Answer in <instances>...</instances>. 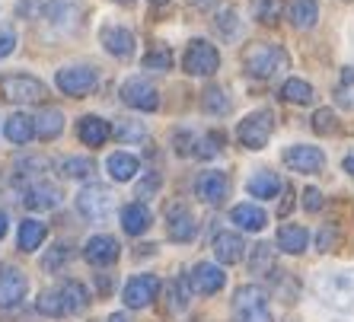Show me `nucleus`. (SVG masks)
Returning <instances> with one entry per match:
<instances>
[{
    "instance_id": "43",
    "label": "nucleus",
    "mask_w": 354,
    "mask_h": 322,
    "mask_svg": "<svg viewBox=\"0 0 354 322\" xmlns=\"http://www.w3.org/2000/svg\"><path fill=\"white\" fill-rule=\"evenodd\" d=\"M338 115L332 112V108H316L313 112V131L316 134H338Z\"/></svg>"
},
{
    "instance_id": "30",
    "label": "nucleus",
    "mask_w": 354,
    "mask_h": 322,
    "mask_svg": "<svg viewBox=\"0 0 354 322\" xmlns=\"http://www.w3.org/2000/svg\"><path fill=\"white\" fill-rule=\"evenodd\" d=\"M64 131V112L61 108H45L39 118H35V138L39 141H55Z\"/></svg>"
},
{
    "instance_id": "37",
    "label": "nucleus",
    "mask_w": 354,
    "mask_h": 322,
    "mask_svg": "<svg viewBox=\"0 0 354 322\" xmlns=\"http://www.w3.org/2000/svg\"><path fill=\"white\" fill-rule=\"evenodd\" d=\"M214 29H217V35H221V39H236V35H239V13L233 7L217 10Z\"/></svg>"
},
{
    "instance_id": "38",
    "label": "nucleus",
    "mask_w": 354,
    "mask_h": 322,
    "mask_svg": "<svg viewBox=\"0 0 354 322\" xmlns=\"http://www.w3.org/2000/svg\"><path fill=\"white\" fill-rule=\"evenodd\" d=\"M115 138L122 144H138L147 138V128H144V122H134V118H122V122H115Z\"/></svg>"
},
{
    "instance_id": "50",
    "label": "nucleus",
    "mask_w": 354,
    "mask_h": 322,
    "mask_svg": "<svg viewBox=\"0 0 354 322\" xmlns=\"http://www.w3.org/2000/svg\"><path fill=\"white\" fill-rule=\"evenodd\" d=\"M316 246H319V252H332V246H335V230H332V227H322V233L316 236Z\"/></svg>"
},
{
    "instance_id": "11",
    "label": "nucleus",
    "mask_w": 354,
    "mask_h": 322,
    "mask_svg": "<svg viewBox=\"0 0 354 322\" xmlns=\"http://www.w3.org/2000/svg\"><path fill=\"white\" fill-rule=\"evenodd\" d=\"M195 195L205 201V205H211V207L223 205L227 195H230V176L221 173V169H205V173H198Z\"/></svg>"
},
{
    "instance_id": "21",
    "label": "nucleus",
    "mask_w": 354,
    "mask_h": 322,
    "mask_svg": "<svg viewBox=\"0 0 354 322\" xmlns=\"http://www.w3.org/2000/svg\"><path fill=\"white\" fill-rule=\"evenodd\" d=\"M109 134H112V128H109L106 118H99V115H83L77 122V138L86 147H102L109 141Z\"/></svg>"
},
{
    "instance_id": "33",
    "label": "nucleus",
    "mask_w": 354,
    "mask_h": 322,
    "mask_svg": "<svg viewBox=\"0 0 354 322\" xmlns=\"http://www.w3.org/2000/svg\"><path fill=\"white\" fill-rule=\"evenodd\" d=\"M201 108H205L207 115H227L233 108V102L223 86H207V90L201 93Z\"/></svg>"
},
{
    "instance_id": "2",
    "label": "nucleus",
    "mask_w": 354,
    "mask_h": 322,
    "mask_svg": "<svg viewBox=\"0 0 354 322\" xmlns=\"http://www.w3.org/2000/svg\"><path fill=\"white\" fill-rule=\"evenodd\" d=\"M233 322H274L268 310V294L259 284H243L233 294Z\"/></svg>"
},
{
    "instance_id": "24",
    "label": "nucleus",
    "mask_w": 354,
    "mask_h": 322,
    "mask_svg": "<svg viewBox=\"0 0 354 322\" xmlns=\"http://www.w3.org/2000/svg\"><path fill=\"white\" fill-rule=\"evenodd\" d=\"M230 220L236 223L239 230L259 233V230H265V223H268V214H265L259 205H236V207L230 211Z\"/></svg>"
},
{
    "instance_id": "29",
    "label": "nucleus",
    "mask_w": 354,
    "mask_h": 322,
    "mask_svg": "<svg viewBox=\"0 0 354 322\" xmlns=\"http://www.w3.org/2000/svg\"><path fill=\"white\" fill-rule=\"evenodd\" d=\"M45 19L58 29H71L77 26V3L74 0H48L45 3Z\"/></svg>"
},
{
    "instance_id": "48",
    "label": "nucleus",
    "mask_w": 354,
    "mask_h": 322,
    "mask_svg": "<svg viewBox=\"0 0 354 322\" xmlns=\"http://www.w3.org/2000/svg\"><path fill=\"white\" fill-rule=\"evenodd\" d=\"M335 102L354 112V83H338L335 86Z\"/></svg>"
},
{
    "instance_id": "14",
    "label": "nucleus",
    "mask_w": 354,
    "mask_h": 322,
    "mask_svg": "<svg viewBox=\"0 0 354 322\" xmlns=\"http://www.w3.org/2000/svg\"><path fill=\"white\" fill-rule=\"evenodd\" d=\"M26 294H29L26 274L19 268H13V265H3L0 268V310H17L26 300Z\"/></svg>"
},
{
    "instance_id": "49",
    "label": "nucleus",
    "mask_w": 354,
    "mask_h": 322,
    "mask_svg": "<svg viewBox=\"0 0 354 322\" xmlns=\"http://www.w3.org/2000/svg\"><path fill=\"white\" fill-rule=\"evenodd\" d=\"M322 205H326V198H322V191H319V189H306V191H304V207L310 211V214L322 211Z\"/></svg>"
},
{
    "instance_id": "28",
    "label": "nucleus",
    "mask_w": 354,
    "mask_h": 322,
    "mask_svg": "<svg viewBox=\"0 0 354 322\" xmlns=\"http://www.w3.org/2000/svg\"><path fill=\"white\" fill-rule=\"evenodd\" d=\"M106 169H109V176H112L115 182H131L134 176L140 173V160L134 157V153H124V150H118V153H112V157H109Z\"/></svg>"
},
{
    "instance_id": "46",
    "label": "nucleus",
    "mask_w": 354,
    "mask_h": 322,
    "mask_svg": "<svg viewBox=\"0 0 354 322\" xmlns=\"http://www.w3.org/2000/svg\"><path fill=\"white\" fill-rule=\"evenodd\" d=\"M160 185H163V179H160V173H150L147 179L138 185V198H140V205H144V198H150V195H157L160 191Z\"/></svg>"
},
{
    "instance_id": "54",
    "label": "nucleus",
    "mask_w": 354,
    "mask_h": 322,
    "mask_svg": "<svg viewBox=\"0 0 354 322\" xmlns=\"http://www.w3.org/2000/svg\"><path fill=\"white\" fill-rule=\"evenodd\" d=\"M342 169H345V173L354 179V153H351V157H345V160H342Z\"/></svg>"
},
{
    "instance_id": "13",
    "label": "nucleus",
    "mask_w": 354,
    "mask_h": 322,
    "mask_svg": "<svg viewBox=\"0 0 354 322\" xmlns=\"http://www.w3.org/2000/svg\"><path fill=\"white\" fill-rule=\"evenodd\" d=\"M284 166L294 173L316 176L326 169V153L319 147H310V144H294V147L284 150Z\"/></svg>"
},
{
    "instance_id": "42",
    "label": "nucleus",
    "mask_w": 354,
    "mask_h": 322,
    "mask_svg": "<svg viewBox=\"0 0 354 322\" xmlns=\"http://www.w3.org/2000/svg\"><path fill=\"white\" fill-rule=\"evenodd\" d=\"M221 150H223V134L221 131H211V134H205V138L195 144V150H192V153H195V157L211 160V157H217Z\"/></svg>"
},
{
    "instance_id": "32",
    "label": "nucleus",
    "mask_w": 354,
    "mask_h": 322,
    "mask_svg": "<svg viewBox=\"0 0 354 322\" xmlns=\"http://www.w3.org/2000/svg\"><path fill=\"white\" fill-rule=\"evenodd\" d=\"M313 86L306 80H297V77H290V80H284V86H281V100L284 102H294V106H310L313 102Z\"/></svg>"
},
{
    "instance_id": "27",
    "label": "nucleus",
    "mask_w": 354,
    "mask_h": 322,
    "mask_svg": "<svg viewBox=\"0 0 354 322\" xmlns=\"http://www.w3.org/2000/svg\"><path fill=\"white\" fill-rule=\"evenodd\" d=\"M249 195H252V198H274V195H278L281 189H284V182H281V176L278 173H272V169H259L256 176H252V179H249Z\"/></svg>"
},
{
    "instance_id": "5",
    "label": "nucleus",
    "mask_w": 354,
    "mask_h": 322,
    "mask_svg": "<svg viewBox=\"0 0 354 322\" xmlns=\"http://www.w3.org/2000/svg\"><path fill=\"white\" fill-rule=\"evenodd\" d=\"M274 131V115L268 108H256V112H249L236 128V141L243 144L246 150H262L268 144Z\"/></svg>"
},
{
    "instance_id": "22",
    "label": "nucleus",
    "mask_w": 354,
    "mask_h": 322,
    "mask_svg": "<svg viewBox=\"0 0 354 322\" xmlns=\"http://www.w3.org/2000/svg\"><path fill=\"white\" fill-rule=\"evenodd\" d=\"M214 256L221 265H236L246 256V243L239 233H217L214 236Z\"/></svg>"
},
{
    "instance_id": "16",
    "label": "nucleus",
    "mask_w": 354,
    "mask_h": 322,
    "mask_svg": "<svg viewBox=\"0 0 354 322\" xmlns=\"http://www.w3.org/2000/svg\"><path fill=\"white\" fill-rule=\"evenodd\" d=\"M166 233H169V240L173 243H192L198 236V223L192 217V211L185 205H169L166 211Z\"/></svg>"
},
{
    "instance_id": "20",
    "label": "nucleus",
    "mask_w": 354,
    "mask_h": 322,
    "mask_svg": "<svg viewBox=\"0 0 354 322\" xmlns=\"http://www.w3.org/2000/svg\"><path fill=\"white\" fill-rule=\"evenodd\" d=\"M150 223H153V217H150L147 205L131 201V205L122 207V230L128 233V236H144V233L150 230Z\"/></svg>"
},
{
    "instance_id": "34",
    "label": "nucleus",
    "mask_w": 354,
    "mask_h": 322,
    "mask_svg": "<svg viewBox=\"0 0 354 322\" xmlns=\"http://www.w3.org/2000/svg\"><path fill=\"white\" fill-rule=\"evenodd\" d=\"M58 169L64 179H93L96 176V163L90 157H67V160H61Z\"/></svg>"
},
{
    "instance_id": "58",
    "label": "nucleus",
    "mask_w": 354,
    "mask_h": 322,
    "mask_svg": "<svg viewBox=\"0 0 354 322\" xmlns=\"http://www.w3.org/2000/svg\"><path fill=\"white\" fill-rule=\"evenodd\" d=\"M153 3H166V0H153Z\"/></svg>"
},
{
    "instance_id": "47",
    "label": "nucleus",
    "mask_w": 354,
    "mask_h": 322,
    "mask_svg": "<svg viewBox=\"0 0 354 322\" xmlns=\"http://www.w3.org/2000/svg\"><path fill=\"white\" fill-rule=\"evenodd\" d=\"M48 166L51 163L45 157H26V160H19V163H17V169H26L23 176H39V173H45Z\"/></svg>"
},
{
    "instance_id": "9",
    "label": "nucleus",
    "mask_w": 354,
    "mask_h": 322,
    "mask_svg": "<svg viewBox=\"0 0 354 322\" xmlns=\"http://www.w3.org/2000/svg\"><path fill=\"white\" fill-rule=\"evenodd\" d=\"M160 294V278L157 274H134L128 278V284L122 287V300L128 310H144L157 300Z\"/></svg>"
},
{
    "instance_id": "3",
    "label": "nucleus",
    "mask_w": 354,
    "mask_h": 322,
    "mask_svg": "<svg viewBox=\"0 0 354 322\" xmlns=\"http://www.w3.org/2000/svg\"><path fill=\"white\" fill-rule=\"evenodd\" d=\"M316 290H319V297L329 306L345 310V313H354V268L322 274L319 284H316Z\"/></svg>"
},
{
    "instance_id": "17",
    "label": "nucleus",
    "mask_w": 354,
    "mask_h": 322,
    "mask_svg": "<svg viewBox=\"0 0 354 322\" xmlns=\"http://www.w3.org/2000/svg\"><path fill=\"white\" fill-rule=\"evenodd\" d=\"M118 256H122V246H118V240L109 236V233H96V236H90V243L83 246V258L90 265H96V268H106V265L118 262Z\"/></svg>"
},
{
    "instance_id": "57",
    "label": "nucleus",
    "mask_w": 354,
    "mask_h": 322,
    "mask_svg": "<svg viewBox=\"0 0 354 322\" xmlns=\"http://www.w3.org/2000/svg\"><path fill=\"white\" fill-rule=\"evenodd\" d=\"M118 3H131V0H118Z\"/></svg>"
},
{
    "instance_id": "44",
    "label": "nucleus",
    "mask_w": 354,
    "mask_h": 322,
    "mask_svg": "<svg viewBox=\"0 0 354 322\" xmlns=\"http://www.w3.org/2000/svg\"><path fill=\"white\" fill-rule=\"evenodd\" d=\"M67 258H71V246H67V243H58V246L51 249L48 256L41 258V268H45V272H58Z\"/></svg>"
},
{
    "instance_id": "19",
    "label": "nucleus",
    "mask_w": 354,
    "mask_h": 322,
    "mask_svg": "<svg viewBox=\"0 0 354 322\" xmlns=\"http://www.w3.org/2000/svg\"><path fill=\"white\" fill-rule=\"evenodd\" d=\"M310 246V233L300 223H281L278 227V249L288 256H304Z\"/></svg>"
},
{
    "instance_id": "39",
    "label": "nucleus",
    "mask_w": 354,
    "mask_h": 322,
    "mask_svg": "<svg viewBox=\"0 0 354 322\" xmlns=\"http://www.w3.org/2000/svg\"><path fill=\"white\" fill-rule=\"evenodd\" d=\"M189 281H169L166 284V300H169V313H182L185 306H189Z\"/></svg>"
},
{
    "instance_id": "1",
    "label": "nucleus",
    "mask_w": 354,
    "mask_h": 322,
    "mask_svg": "<svg viewBox=\"0 0 354 322\" xmlns=\"http://www.w3.org/2000/svg\"><path fill=\"white\" fill-rule=\"evenodd\" d=\"M239 61H243V70L249 77H256V80H272V77H278L281 70L290 67L288 51L274 45V41H252V45L243 48Z\"/></svg>"
},
{
    "instance_id": "10",
    "label": "nucleus",
    "mask_w": 354,
    "mask_h": 322,
    "mask_svg": "<svg viewBox=\"0 0 354 322\" xmlns=\"http://www.w3.org/2000/svg\"><path fill=\"white\" fill-rule=\"evenodd\" d=\"M122 102L124 106L138 108V112H157L160 108V93L157 86L144 77H131L122 83Z\"/></svg>"
},
{
    "instance_id": "8",
    "label": "nucleus",
    "mask_w": 354,
    "mask_h": 322,
    "mask_svg": "<svg viewBox=\"0 0 354 322\" xmlns=\"http://www.w3.org/2000/svg\"><path fill=\"white\" fill-rule=\"evenodd\" d=\"M115 207V195L102 185H86V189L77 195V211H80L86 220H106Z\"/></svg>"
},
{
    "instance_id": "51",
    "label": "nucleus",
    "mask_w": 354,
    "mask_h": 322,
    "mask_svg": "<svg viewBox=\"0 0 354 322\" xmlns=\"http://www.w3.org/2000/svg\"><path fill=\"white\" fill-rule=\"evenodd\" d=\"M173 144H176V153H182V157H185V153H192L189 144H195V138H192L189 131H179V134L173 138Z\"/></svg>"
},
{
    "instance_id": "41",
    "label": "nucleus",
    "mask_w": 354,
    "mask_h": 322,
    "mask_svg": "<svg viewBox=\"0 0 354 322\" xmlns=\"http://www.w3.org/2000/svg\"><path fill=\"white\" fill-rule=\"evenodd\" d=\"M35 310H39L41 316H48V319H61V316H64V306H61L58 290H41V297H39V303H35Z\"/></svg>"
},
{
    "instance_id": "52",
    "label": "nucleus",
    "mask_w": 354,
    "mask_h": 322,
    "mask_svg": "<svg viewBox=\"0 0 354 322\" xmlns=\"http://www.w3.org/2000/svg\"><path fill=\"white\" fill-rule=\"evenodd\" d=\"M96 287L102 290V294H109V290H112V278H109V274H106V278L99 274V278H96Z\"/></svg>"
},
{
    "instance_id": "56",
    "label": "nucleus",
    "mask_w": 354,
    "mask_h": 322,
    "mask_svg": "<svg viewBox=\"0 0 354 322\" xmlns=\"http://www.w3.org/2000/svg\"><path fill=\"white\" fill-rule=\"evenodd\" d=\"M109 322H131V319H128V313H112Z\"/></svg>"
},
{
    "instance_id": "25",
    "label": "nucleus",
    "mask_w": 354,
    "mask_h": 322,
    "mask_svg": "<svg viewBox=\"0 0 354 322\" xmlns=\"http://www.w3.org/2000/svg\"><path fill=\"white\" fill-rule=\"evenodd\" d=\"M3 138L10 144H29L35 138V118H29L26 112H17L3 122Z\"/></svg>"
},
{
    "instance_id": "7",
    "label": "nucleus",
    "mask_w": 354,
    "mask_h": 322,
    "mask_svg": "<svg viewBox=\"0 0 354 322\" xmlns=\"http://www.w3.org/2000/svg\"><path fill=\"white\" fill-rule=\"evenodd\" d=\"M55 83H58V90L64 93V96L80 100V96H86V93L96 90L99 77L90 64H74V67H61L58 77H55Z\"/></svg>"
},
{
    "instance_id": "36",
    "label": "nucleus",
    "mask_w": 354,
    "mask_h": 322,
    "mask_svg": "<svg viewBox=\"0 0 354 322\" xmlns=\"http://www.w3.org/2000/svg\"><path fill=\"white\" fill-rule=\"evenodd\" d=\"M249 7H252V17L262 26H274L284 13V0H249Z\"/></svg>"
},
{
    "instance_id": "40",
    "label": "nucleus",
    "mask_w": 354,
    "mask_h": 322,
    "mask_svg": "<svg viewBox=\"0 0 354 322\" xmlns=\"http://www.w3.org/2000/svg\"><path fill=\"white\" fill-rule=\"evenodd\" d=\"M169 67H173V51L157 41V45L144 55V70H169Z\"/></svg>"
},
{
    "instance_id": "6",
    "label": "nucleus",
    "mask_w": 354,
    "mask_h": 322,
    "mask_svg": "<svg viewBox=\"0 0 354 322\" xmlns=\"http://www.w3.org/2000/svg\"><path fill=\"white\" fill-rule=\"evenodd\" d=\"M221 67V51L205 39H192L185 55H182V70L189 77H211Z\"/></svg>"
},
{
    "instance_id": "18",
    "label": "nucleus",
    "mask_w": 354,
    "mask_h": 322,
    "mask_svg": "<svg viewBox=\"0 0 354 322\" xmlns=\"http://www.w3.org/2000/svg\"><path fill=\"white\" fill-rule=\"evenodd\" d=\"M61 189L58 185H51V182H32V185H26L23 191V205L29 207V211H55V207L61 205Z\"/></svg>"
},
{
    "instance_id": "45",
    "label": "nucleus",
    "mask_w": 354,
    "mask_h": 322,
    "mask_svg": "<svg viewBox=\"0 0 354 322\" xmlns=\"http://www.w3.org/2000/svg\"><path fill=\"white\" fill-rule=\"evenodd\" d=\"M17 51V32H13V26H0V61L10 58Z\"/></svg>"
},
{
    "instance_id": "35",
    "label": "nucleus",
    "mask_w": 354,
    "mask_h": 322,
    "mask_svg": "<svg viewBox=\"0 0 354 322\" xmlns=\"http://www.w3.org/2000/svg\"><path fill=\"white\" fill-rule=\"evenodd\" d=\"M249 272L259 274V278H265L268 272H274V249L268 246V243L252 246V256H249Z\"/></svg>"
},
{
    "instance_id": "4",
    "label": "nucleus",
    "mask_w": 354,
    "mask_h": 322,
    "mask_svg": "<svg viewBox=\"0 0 354 322\" xmlns=\"http://www.w3.org/2000/svg\"><path fill=\"white\" fill-rule=\"evenodd\" d=\"M0 96L7 102H19V106H35V102H45L48 86H45L39 77L7 74V77H0Z\"/></svg>"
},
{
    "instance_id": "55",
    "label": "nucleus",
    "mask_w": 354,
    "mask_h": 322,
    "mask_svg": "<svg viewBox=\"0 0 354 322\" xmlns=\"http://www.w3.org/2000/svg\"><path fill=\"white\" fill-rule=\"evenodd\" d=\"M214 3H217V0H192V7H195V10H211Z\"/></svg>"
},
{
    "instance_id": "23",
    "label": "nucleus",
    "mask_w": 354,
    "mask_h": 322,
    "mask_svg": "<svg viewBox=\"0 0 354 322\" xmlns=\"http://www.w3.org/2000/svg\"><path fill=\"white\" fill-rule=\"evenodd\" d=\"M58 297L61 306H64V316H77L90 306V294H86V287L80 281H64L58 287Z\"/></svg>"
},
{
    "instance_id": "53",
    "label": "nucleus",
    "mask_w": 354,
    "mask_h": 322,
    "mask_svg": "<svg viewBox=\"0 0 354 322\" xmlns=\"http://www.w3.org/2000/svg\"><path fill=\"white\" fill-rule=\"evenodd\" d=\"M7 230H10V217H7V211H0V240L7 236Z\"/></svg>"
},
{
    "instance_id": "12",
    "label": "nucleus",
    "mask_w": 354,
    "mask_h": 322,
    "mask_svg": "<svg viewBox=\"0 0 354 322\" xmlns=\"http://www.w3.org/2000/svg\"><path fill=\"white\" fill-rule=\"evenodd\" d=\"M185 281H189V290L198 294V297H214L217 290L227 284V274H223V268H217L214 262H198Z\"/></svg>"
},
{
    "instance_id": "26",
    "label": "nucleus",
    "mask_w": 354,
    "mask_h": 322,
    "mask_svg": "<svg viewBox=\"0 0 354 322\" xmlns=\"http://www.w3.org/2000/svg\"><path fill=\"white\" fill-rule=\"evenodd\" d=\"M288 19L294 29H313L319 19V0H290Z\"/></svg>"
},
{
    "instance_id": "15",
    "label": "nucleus",
    "mask_w": 354,
    "mask_h": 322,
    "mask_svg": "<svg viewBox=\"0 0 354 322\" xmlns=\"http://www.w3.org/2000/svg\"><path fill=\"white\" fill-rule=\"evenodd\" d=\"M99 41H102V48L118 61H128L134 55V32L128 26H115V23L102 26V29H99Z\"/></svg>"
},
{
    "instance_id": "31",
    "label": "nucleus",
    "mask_w": 354,
    "mask_h": 322,
    "mask_svg": "<svg viewBox=\"0 0 354 322\" xmlns=\"http://www.w3.org/2000/svg\"><path fill=\"white\" fill-rule=\"evenodd\" d=\"M45 236H48V227L41 220H35V217H26V220L19 223V249H23V252H35V249L45 243Z\"/></svg>"
}]
</instances>
